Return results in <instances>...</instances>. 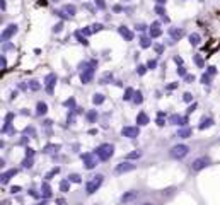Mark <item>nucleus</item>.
Segmentation results:
<instances>
[{
  "mask_svg": "<svg viewBox=\"0 0 220 205\" xmlns=\"http://www.w3.org/2000/svg\"><path fill=\"white\" fill-rule=\"evenodd\" d=\"M113 152H114V147L111 144H103L96 149V156L99 157L101 161H108L109 157L113 156Z\"/></svg>",
  "mask_w": 220,
  "mask_h": 205,
  "instance_id": "nucleus-1",
  "label": "nucleus"
},
{
  "mask_svg": "<svg viewBox=\"0 0 220 205\" xmlns=\"http://www.w3.org/2000/svg\"><path fill=\"white\" fill-rule=\"evenodd\" d=\"M103 181H104V176L103 175H96L94 178H91V181L87 183V193L89 195H92V193H96L97 190H99V186L103 185Z\"/></svg>",
  "mask_w": 220,
  "mask_h": 205,
  "instance_id": "nucleus-2",
  "label": "nucleus"
},
{
  "mask_svg": "<svg viewBox=\"0 0 220 205\" xmlns=\"http://www.w3.org/2000/svg\"><path fill=\"white\" fill-rule=\"evenodd\" d=\"M188 152H190L188 145H184V144H177V145H174L173 150H171V157H173V159H183V157H184Z\"/></svg>",
  "mask_w": 220,
  "mask_h": 205,
  "instance_id": "nucleus-3",
  "label": "nucleus"
},
{
  "mask_svg": "<svg viewBox=\"0 0 220 205\" xmlns=\"http://www.w3.org/2000/svg\"><path fill=\"white\" fill-rule=\"evenodd\" d=\"M84 159V168L86 169H94L97 166V159H96V154H82Z\"/></svg>",
  "mask_w": 220,
  "mask_h": 205,
  "instance_id": "nucleus-4",
  "label": "nucleus"
},
{
  "mask_svg": "<svg viewBox=\"0 0 220 205\" xmlns=\"http://www.w3.org/2000/svg\"><path fill=\"white\" fill-rule=\"evenodd\" d=\"M84 67H86V65H84ZM92 75H94V65L89 63L86 69H82V72H80V79H82L84 84H89V82H91V79H92Z\"/></svg>",
  "mask_w": 220,
  "mask_h": 205,
  "instance_id": "nucleus-5",
  "label": "nucleus"
},
{
  "mask_svg": "<svg viewBox=\"0 0 220 205\" xmlns=\"http://www.w3.org/2000/svg\"><path fill=\"white\" fill-rule=\"evenodd\" d=\"M208 164H210V159H208V157H198V159H194V161L191 162V168H193V171H201V169H205Z\"/></svg>",
  "mask_w": 220,
  "mask_h": 205,
  "instance_id": "nucleus-6",
  "label": "nucleus"
},
{
  "mask_svg": "<svg viewBox=\"0 0 220 205\" xmlns=\"http://www.w3.org/2000/svg\"><path fill=\"white\" fill-rule=\"evenodd\" d=\"M135 169V164L133 162H121V164H118L116 168H114V173H118V175H121V173H128V171H133Z\"/></svg>",
  "mask_w": 220,
  "mask_h": 205,
  "instance_id": "nucleus-7",
  "label": "nucleus"
},
{
  "mask_svg": "<svg viewBox=\"0 0 220 205\" xmlns=\"http://www.w3.org/2000/svg\"><path fill=\"white\" fill-rule=\"evenodd\" d=\"M169 36H171L173 41H179L184 36V29H181V27H171L169 29Z\"/></svg>",
  "mask_w": 220,
  "mask_h": 205,
  "instance_id": "nucleus-8",
  "label": "nucleus"
},
{
  "mask_svg": "<svg viewBox=\"0 0 220 205\" xmlns=\"http://www.w3.org/2000/svg\"><path fill=\"white\" fill-rule=\"evenodd\" d=\"M16 33H17V26H16V24H10V26H7V27H5V31L2 33V39L7 41V39L12 38Z\"/></svg>",
  "mask_w": 220,
  "mask_h": 205,
  "instance_id": "nucleus-9",
  "label": "nucleus"
},
{
  "mask_svg": "<svg viewBox=\"0 0 220 205\" xmlns=\"http://www.w3.org/2000/svg\"><path fill=\"white\" fill-rule=\"evenodd\" d=\"M138 133H140L138 127H125L123 128V137H128V139H135V137H138Z\"/></svg>",
  "mask_w": 220,
  "mask_h": 205,
  "instance_id": "nucleus-10",
  "label": "nucleus"
},
{
  "mask_svg": "<svg viewBox=\"0 0 220 205\" xmlns=\"http://www.w3.org/2000/svg\"><path fill=\"white\" fill-rule=\"evenodd\" d=\"M44 82H46V91L51 94L53 89H55V82H56V75L55 74H50L46 75V79H44Z\"/></svg>",
  "mask_w": 220,
  "mask_h": 205,
  "instance_id": "nucleus-11",
  "label": "nucleus"
},
{
  "mask_svg": "<svg viewBox=\"0 0 220 205\" xmlns=\"http://www.w3.org/2000/svg\"><path fill=\"white\" fill-rule=\"evenodd\" d=\"M118 33H120V34L126 39V41H131V39H133V33H131L128 27H125V26H120V27H118Z\"/></svg>",
  "mask_w": 220,
  "mask_h": 205,
  "instance_id": "nucleus-12",
  "label": "nucleus"
},
{
  "mask_svg": "<svg viewBox=\"0 0 220 205\" xmlns=\"http://www.w3.org/2000/svg\"><path fill=\"white\" fill-rule=\"evenodd\" d=\"M160 34H162L160 24H159V22H154V24L150 26V36H152V38H159Z\"/></svg>",
  "mask_w": 220,
  "mask_h": 205,
  "instance_id": "nucleus-13",
  "label": "nucleus"
},
{
  "mask_svg": "<svg viewBox=\"0 0 220 205\" xmlns=\"http://www.w3.org/2000/svg\"><path fill=\"white\" fill-rule=\"evenodd\" d=\"M171 123H176V125H183L184 127L186 123H188V116H179V115H173L171 116Z\"/></svg>",
  "mask_w": 220,
  "mask_h": 205,
  "instance_id": "nucleus-14",
  "label": "nucleus"
},
{
  "mask_svg": "<svg viewBox=\"0 0 220 205\" xmlns=\"http://www.w3.org/2000/svg\"><path fill=\"white\" fill-rule=\"evenodd\" d=\"M135 198H137V192H126L125 195L121 196V202H123V203H128V202L135 200Z\"/></svg>",
  "mask_w": 220,
  "mask_h": 205,
  "instance_id": "nucleus-15",
  "label": "nucleus"
},
{
  "mask_svg": "<svg viewBox=\"0 0 220 205\" xmlns=\"http://www.w3.org/2000/svg\"><path fill=\"white\" fill-rule=\"evenodd\" d=\"M137 123L138 125H140V127H143V125H147V123H148V116H147L145 113H140L137 116Z\"/></svg>",
  "mask_w": 220,
  "mask_h": 205,
  "instance_id": "nucleus-16",
  "label": "nucleus"
},
{
  "mask_svg": "<svg viewBox=\"0 0 220 205\" xmlns=\"http://www.w3.org/2000/svg\"><path fill=\"white\" fill-rule=\"evenodd\" d=\"M140 46H142V48H150L152 46L150 38H148V36H142V38H140Z\"/></svg>",
  "mask_w": 220,
  "mask_h": 205,
  "instance_id": "nucleus-17",
  "label": "nucleus"
},
{
  "mask_svg": "<svg viewBox=\"0 0 220 205\" xmlns=\"http://www.w3.org/2000/svg\"><path fill=\"white\" fill-rule=\"evenodd\" d=\"M191 135V128H181V130L177 132V137H179V139H188V137Z\"/></svg>",
  "mask_w": 220,
  "mask_h": 205,
  "instance_id": "nucleus-18",
  "label": "nucleus"
},
{
  "mask_svg": "<svg viewBox=\"0 0 220 205\" xmlns=\"http://www.w3.org/2000/svg\"><path fill=\"white\" fill-rule=\"evenodd\" d=\"M46 109H48V106L41 101V103H38V106H36V113H38V115H44V113H46Z\"/></svg>",
  "mask_w": 220,
  "mask_h": 205,
  "instance_id": "nucleus-19",
  "label": "nucleus"
},
{
  "mask_svg": "<svg viewBox=\"0 0 220 205\" xmlns=\"http://www.w3.org/2000/svg\"><path fill=\"white\" fill-rule=\"evenodd\" d=\"M14 175H17V169H10L9 173H4V175H2V183H7V179Z\"/></svg>",
  "mask_w": 220,
  "mask_h": 205,
  "instance_id": "nucleus-20",
  "label": "nucleus"
},
{
  "mask_svg": "<svg viewBox=\"0 0 220 205\" xmlns=\"http://www.w3.org/2000/svg\"><path fill=\"white\" fill-rule=\"evenodd\" d=\"M63 12L65 14H68V16H73V14L77 12V9H75V7H73V5H63Z\"/></svg>",
  "mask_w": 220,
  "mask_h": 205,
  "instance_id": "nucleus-21",
  "label": "nucleus"
},
{
  "mask_svg": "<svg viewBox=\"0 0 220 205\" xmlns=\"http://www.w3.org/2000/svg\"><path fill=\"white\" fill-rule=\"evenodd\" d=\"M190 43L193 44V46H196V44L200 43V34H198V33H193V34H190Z\"/></svg>",
  "mask_w": 220,
  "mask_h": 205,
  "instance_id": "nucleus-22",
  "label": "nucleus"
},
{
  "mask_svg": "<svg viewBox=\"0 0 220 205\" xmlns=\"http://www.w3.org/2000/svg\"><path fill=\"white\" fill-rule=\"evenodd\" d=\"M133 96H135V91H133L131 87H128V89L125 91V96H123V99H125V101H130Z\"/></svg>",
  "mask_w": 220,
  "mask_h": 205,
  "instance_id": "nucleus-23",
  "label": "nucleus"
},
{
  "mask_svg": "<svg viewBox=\"0 0 220 205\" xmlns=\"http://www.w3.org/2000/svg\"><path fill=\"white\" fill-rule=\"evenodd\" d=\"M68 181H70V183H80L82 178H80V175H75V173H73V175L68 176Z\"/></svg>",
  "mask_w": 220,
  "mask_h": 205,
  "instance_id": "nucleus-24",
  "label": "nucleus"
},
{
  "mask_svg": "<svg viewBox=\"0 0 220 205\" xmlns=\"http://www.w3.org/2000/svg\"><path fill=\"white\" fill-rule=\"evenodd\" d=\"M92 103H94V104H101V103H104V96H103V94H94Z\"/></svg>",
  "mask_w": 220,
  "mask_h": 205,
  "instance_id": "nucleus-25",
  "label": "nucleus"
},
{
  "mask_svg": "<svg viewBox=\"0 0 220 205\" xmlns=\"http://www.w3.org/2000/svg\"><path fill=\"white\" fill-rule=\"evenodd\" d=\"M211 125H213V120H210V118H207V120H205V122H203L201 125H200V130H205V128L211 127Z\"/></svg>",
  "mask_w": 220,
  "mask_h": 205,
  "instance_id": "nucleus-26",
  "label": "nucleus"
},
{
  "mask_svg": "<svg viewBox=\"0 0 220 205\" xmlns=\"http://www.w3.org/2000/svg\"><path fill=\"white\" fill-rule=\"evenodd\" d=\"M58 149H60V145H51V144H50V145H46V147H44V152H56V150H58Z\"/></svg>",
  "mask_w": 220,
  "mask_h": 205,
  "instance_id": "nucleus-27",
  "label": "nucleus"
},
{
  "mask_svg": "<svg viewBox=\"0 0 220 205\" xmlns=\"http://www.w3.org/2000/svg\"><path fill=\"white\" fill-rule=\"evenodd\" d=\"M68 186H70L68 179H63V181L60 183V190H61V192H68Z\"/></svg>",
  "mask_w": 220,
  "mask_h": 205,
  "instance_id": "nucleus-28",
  "label": "nucleus"
},
{
  "mask_svg": "<svg viewBox=\"0 0 220 205\" xmlns=\"http://www.w3.org/2000/svg\"><path fill=\"white\" fill-rule=\"evenodd\" d=\"M43 196H46V198H48V196H51V188L48 186L46 183L43 185Z\"/></svg>",
  "mask_w": 220,
  "mask_h": 205,
  "instance_id": "nucleus-29",
  "label": "nucleus"
},
{
  "mask_svg": "<svg viewBox=\"0 0 220 205\" xmlns=\"http://www.w3.org/2000/svg\"><path fill=\"white\" fill-rule=\"evenodd\" d=\"M183 101H184V103H191V101H193V94H191V92H184V94H183Z\"/></svg>",
  "mask_w": 220,
  "mask_h": 205,
  "instance_id": "nucleus-30",
  "label": "nucleus"
},
{
  "mask_svg": "<svg viewBox=\"0 0 220 205\" xmlns=\"http://www.w3.org/2000/svg\"><path fill=\"white\" fill-rule=\"evenodd\" d=\"M75 38H77L79 41L82 43V44H87V39H86V38H84V36H82V33H80V31H77V33H75Z\"/></svg>",
  "mask_w": 220,
  "mask_h": 205,
  "instance_id": "nucleus-31",
  "label": "nucleus"
},
{
  "mask_svg": "<svg viewBox=\"0 0 220 205\" xmlns=\"http://www.w3.org/2000/svg\"><path fill=\"white\" fill-rule=\"evenodd\" d=\"M101 29H103V24H99V22H96V24H92V26H91L92 33H97V31H101Z\"/></svg>",
  "mask_w": 220,
  "mask_h": 205,
  "instance_id": "nucleus-32",
  "label": "nucleus"
},
{
  "mask_svg": "<svg viewBox=\"0 0 220 205\" xmlns=\"http://www.w3.org/2000/svg\"><path fill=\"white\" fill-rule=\"evenodd\" d=\"M113 75L111 74H104L103 77H101V84H108V80H111Z\"/></svg>",
  "mask_w": 220,
  "mask_h": 205,
  "instance_id": "nucleus-33",
  "label": "nucleus"
},
{
  "mask_svg": "<svg viewBox=\"0 0 220 205\" xmlns=\"http://www.w3.org/2000/svg\"><path fill=\"white\" fill-rule=\"evenodd\" d=\"M96 118H97V113H96V111L87 113V120H89V122H96Z\"/></svg>",
  "mask_w": 220,
  "mask_h": 205,
  "instance_id": "nucleus-34",
  "label": "nucleus"
},
{
  "mask_svg": "<svg viewBox=\"0 0 220 205\" xmlns=\"http://www.w3.org/2000/svg\"><path fill=\"white\" fill-rule=\"evenodd\" d=\"M56 173H58V168H55V169H53V171H50V173H48V175L44 176V179H51L53 176L56 175Z\"/></svg>",
  "mask_w": 220,
  "mask_h": 205,
  "instance_id": "nucleus-35",
  "label": "nucleus"
},
{
  "mask_svg": "<svg viewBox=\"0 0 220 205\" xmlns=\"http://www.w3.org/2000/svg\"><path fill=\"white\" fill-rule=\"evenodd\" d=\"M133 101H135V103H137V104H140V103H142V94H140V92H135Z\"/></svg>",
  "mask_w": 220,
  "mask_h": 205,
  "instance_id": "nucleus-36",
  "label": "nucleus"
},
{
  "mask_svg": "<svg viewBox=\"0 0 220 205\" xmlns=\"http://www.w3.org/2000/svg\"><path fill=\"white\" fill-rule=\"evenodd\" d=\"M24 164V168H31L33 166V157H26V161L22 162Z\"/></svg>",
  "mask_w": 220,
  "mask_h": 205,
  "instance_id": "nucleus-37",
  "label": "nucleus"
},
{
  "mask_svg": "<svg viewBox=\"0 0 220 205\" xmlns=\"http://www.w3.org/2000/svg\"><path fill=\"white\" fill-rule=\"evenodd\" d=\"M29 87L33 89V91H38V89H39V84L36 82V80H31V82H29Z\"/></svg>",
  "mask_w": 220,
  "mask_h": 205,
  "instance_id": "nucleus-38",
  "label": "nucleus"
},
{
  "mask_svg": "<svg viewBox=\"0 0 220 205\" xmlns=\"http://www.w3.org/2000/svg\"><path fill=\"white\" fill-rule=\"evenodd\" d=\"M155 12L159 14V16H164L166 10H164V7H162V5H157V7H155Z\"/></svg>",
  "mask_w": 220,
  "mask_h": 205,
  "instance_id": "nucleus-39",
  "label": "nucleus"
},
{
  "mask_svg": "<svg viewBox=\"0 0 220 205\" xmlns=\"http://www.w3.org/2000/svg\"><path fill=\"white\" fill-rule=\"evenodd\" d=\"M194 63H196V65H198V67H203V58L196 55V57H194Z\"/></svg>",
  "mask_w": 220,
  "mask_h": 205,
  "instance_id": "nucleus-40",
  "label": "nucleus"
},
{
  "mask_svg": "<svg viewBox=\"0 0 220 205\" xmlns=\"http://www.w3.org/2000/svg\"><path fill=\"white\" fill-rule=\"evenodd\" d=\"M140 156H142V154H140V152H138V150H137V152H131V154H128V159H138V157H140Z\"/></svg>",
  "mask_w": 220,
  "mask_h": 205,
  "instance_id": "nucleus-41",
  "label": "nucleus"
},
{
  "mask_svg": "<svg viewBox=\"0 0 220 205\" xmlns=\"http://www.w3.org/2000/svg\"><path fill=\"white\" fill-rule=\"evenodd\" d=\"M96 5H97L99 9H104V7H106V2H104V0H96Z\"/></svg>",
  "mask_w": 220,
  "mask_h": 205,
  "instance_id": "nucleus-42",
  "label": "nucleus"
},
{
  "mask_svg": "<svg viewBox=\"0 0 220 205\" xmlns=\"http://www.w3.org/2000/svg\"><path fill=\"white\" fill-rule=\"evenodd\" d=\"M157 125H159V127H164V125H166L164 116H157Z\"/></svg>",
  "mask_w": 220,
  "mask_h": 205,
  "instance_id": "nucleus-43",
  "label": "nucleus"
},
{
  "mask_svg": "<svg viewBox=\"0 0 220 205\" xmlns=\"http://www.w3.org/2000/svg\"><path fill=\"white\" fill-rule=\"evenodd\" d=\"M154 48H155V51H157V53H162V51H164V46H162V44H155Z\"/></svg>",
  "mask_w": 220,
  "mask_h": 205,
  "instance_id": "nucleus-44",
  "label": "nucleus"
},
{
  "mask_svg": "<svg viewBox=\"0 0 220 205\" xmlns=\"http://www.w3.org/2000/svg\"><path fill=\"white\" fill-rule=\"evenodd\" d=\"M61 27H63V24H61V22H58V24L53 27V31H55V33H58V31H61Z\"/></svg>",
  "mask_w": 220,
  "mask_h": 205,
  "instance_id": "nucleus-45",
  "label": "nucleus"
},
{
  "mask_svg": "<svg viewBox=\"0 0 220 205\" xmlns=\"http://www.w3.org/2000/svg\"><path fill=\"white\" fill-rule=\"evenodd\" d=\"M217 74V69L215 67H210V69H208V75H215Z\"/></svg>",
  "mask_w": 220,
  "mask_h": 205,
  "instance_id": "nucleus-46",
  "label": "nucleus"
},
{
  "mask_svg": "<svg viewBox=\"0 0 220 205\" xmlns=\"http://www.w3.org/2000/svg\"><path fill=\"white\" fill-rule=\"evenodd\" d=\"M137 72H138L140 75H143V74H145V67H143V65H140V67H138V70H137Z\"/></svg>",
  "mask_w": 220,
  "mask_h": 205,
  "instance_id": "nucleus-47",
  "label": "nucleus"
},
{
  "mask_svg": "<svg viewBox=\"0 0 220 205\" xmlns=\"http://www.w3.org/2000/svg\"><path fill=\"white\" fill-rule=\"evenodd\" d=\"M155 65H157L155 60H150V62H148V69H155Z\"/></svg>",
  "mask_w": 220,
  "mask_h": 205,
  "instance_id": "nucleus-48",
  "label": "nucleus"
},
{
  "mask_svg": "<svg viewBox=\"0 0 220 205\" xmlns=\"http://www.w3.org/2000/svg\"><path fill=\"white\" fill-rule=\"evenodd\" d=\"M177 74H179V75H186V70H184V67H179V70H177Z\"/></svg>",
  "mask_w": 220,
  "mask_h": 205,
  "instance_id": "nucleus-49",
  "label": "nucleus"
},
{
  "mask_svg": "<svg viewBox=\"0 0 220 205\" xmlns=\"http://www.w3.org/2000/svg\"><path fill=\"white\" fill-rule=\"evenodd\" d=\"M27 157H33L34 156V150H33V149H27V154H26Z\"/></svg>",
  "mask_w": 220,
  "mask_h": 205,
  "instance_id": "nucleus-50",
  "label": "nucleus"
},
{
  "mask_svg": "<svg viewBox=\"0 0 220 205\" xmlns=\"http://www.w3.org/2000/svg\"><path fill=\"white\" fill-rule=\"evenodd\" d=\"M201 80H203V84H210V82H208V80H210V77H208V75H203Z\"/></svg>",
  "mask_w": 220,
  "mask_h": 205,
  "instance_id": "nucleus-51",
  "label": "nucleus"
},
{
  "mask_svg": "<svg viewBox=\"0 0 220 205\" xmlns=\"http://www.w3.org/2000/svg\"><path fill=\"white\" fill-rule=\"evenodd\" d=\"M194 109H196V104H194V103H193V104L190 106V109H188V113H193Z\"/></svg>",
  "mask_w": 220,
  "mask_h": 205,
  "instance_id": "nucleus-52",
  "label": "nucleus"
},
{
  "mask_svg": "<svg viewBox=\"0 0 220 205\" xmlns=\"http://www.w3.org/2000/svg\"><path fill=\"white\" fill-rule=\"evenodd\" d=\"M65 106H73V99H68V101H65Z\"/></svg>",
  "mask_w": 220,
  "mask_h": 205,
  "instance_id": "nucleus-53",
  "label": "nucleus"
},
{
  "mask_svg": "<svg viewBox=\"0 0 220 205\" xmlns=\"http://www.w3.org/2000/svg\"><path fill=\"white\" fill-rule=\"evenodd\" d=\"M113 10H114V12H120L121 7H120V5H114V7H113Z\"/></svg>",
  "mask_w": 220,
  "mask_h": 205,
  "instance_id": "nucleus-54",
  "label": "nucleus"
},
{
  "mask_svg": "<svg viewBox=\"0 0 220 205\" xmlns=\"http://www.w3.org/2000/svg\"><path fill=\"white\" fill-rule=\"evenodd\" d=\"M177 87V84H169L167 86V89H176Z\"/></svg>",
  "mask_w": 220,
  "mask_h": 205,
  "instance_id": "nucleus-55",
  "label": "nucleus"
},
{
  "mask_svg": "<svg viewBox=\"0 0 220 205\" xmlns=\"http://www.w3.org/2000/svg\"><path fill=\"white\" fill-rule=\"evenodd\" d=\"M12 192L17 193V192H21V188H19V186H12Z\"/></svg>",
  "mask_w": 220,
  "mask_h": 205,
  "instance_id": "nucleus-56",
  "label": "nucleus"
},
{
  "mask_svg": "<svg viewBox=\"0 0 220 205\" xmlns=\"http://www.w3.org/2000/svg\"><path fill=\"white\" fill-rule=\"evenodd\" d=\"M137 29H138V31H143V29H145V26H143V24H138Z\"/></svg>",
  "mask_w": 220,
  "mask_h": 205,
  "instance_id": "nucleus-57",
  "label": "nucleus"
},
{
  "mask_svg": "<svg viewBox=\"0 0 220 205\" xmlns=\"http://www.w3.org/2000/svg\"><path fill=\"white\" fill-rule=\"evenodd\" d=\"M56 203H58V205H65V200H61V198H58V200H56Z\"/></svg>",
  "mask_w": 220,
  "mask_h": 205,
  "instance_id": "nucleus-58",
  "label": "nucleus"
},
{
  "mask_svg": "<svg viewBox=\"0 0 220 205\" xmlns=\"http://www.w3.org/2000/svg\"><path fill=\"white\" fill-rule=\"evenodd\" d=\"M0 63H2V70H4L5 69V58L4 57H2V62H0Z\"/></svg>",
  "mask_w": 220,
  "mask_h": 205,
  "instance_id": "nucleus-59",
  "label": "nucleus"
},
{
  "mask_svg": "<svg viewBox=\"0 0 220 205\" xmlns=\"http://www.w3.org/2000/svg\"><path fill=\"white\" fill-rule=\"evenodd\" d=\"M142 205H154V203H150V202H147V203H142Z\"/></svg>",
  "mask_w": 220,
  "mask_h": 205,
  "instance_id": "nucleus-60",
  "label": "nucleus"
},
{
  "mask_svg": "<svg viewBox=\"0 0 220 205\" xmlns=\"http://www.w3.org/2000/svg\"><path fill=\"white\" fill-rule=\"evenodd\" d=\"M39 205H46V202H43V203H39Z\"/></svg>",
  "mask_w": 220,
  "mask_h": 205,
  "instance_id": "nucleus-61",
  "label": "nucleus"
}]
</instances>
